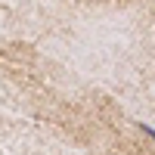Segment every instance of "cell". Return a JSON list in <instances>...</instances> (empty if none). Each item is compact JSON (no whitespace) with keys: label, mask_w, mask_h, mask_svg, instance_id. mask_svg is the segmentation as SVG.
Returning a JSON list of instances; mask_svg holds the SVG:
<instances>
[{"label":"cell","mask_w":155,"mask_h":155,"mask_svg":"<svg viewBox=\"0 0 155 155\" xmlns=\"http://www.w3.org/2000/svg\"><path fill=\"white\" fill-rule=\"evenodd\" d=\"M140 130H143V134H149V140H155V127H149V124H140Z\"/></svg>","instance_id":"1"}]
</instances>
